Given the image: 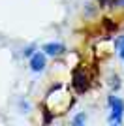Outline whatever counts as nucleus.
<instances>
[{"instance_id": "obj_1", "label": "nucleus", "mask_w": 124, "mask_h": 126, "mask_svg": "<svg viewBox=\"0 0 124 126\" xmlns=\"http://www.w3.org/2000/svg\"><path fill=\"white\" fill-rule=\"evenodd\" d=\"M109 105H111V117H109V122L111 124H120L122 122V115H124V102L117 96H111L109 98Z\"/></svg>"}, {"instance_id": "obj_2", "label": "nucleus", "mask_w": 124, "mask_h": 126, "mask_svg": "<svg viewBox=\"0 0 124 126\" xmlns=\"http://www.w3.org/2000/svg\"><path fill=\"white\" fill-rule=\"evenodd\" d=\"M30 70L32 72H43L45 70V53H34L30 57Z\"/></svg>"}, {"instance_id": "obj_3", "label": "nucleus", "mask_w": 124, "mask_h": 126, "mask_svg": "<svg viewBox=\"0 0 124 126\" xmlns=\"http://www.w3.org/2000/svg\"><path fill=\"white\" fill-rule=\"evenodd\" d=\"M41 51L45 53V55H49V57H60V55H64L66 53V47L62 45V43H45L43 47H41Z\"/></svg>"}, {"instance_id": "obj_4", "label": "nucleus", "mask_w": 124, "mask_h": 126, "mask_svg": "<svg viewBox=\"0 0 124 126\" xmlns=\"http://www.w3.org/2000/svg\"><path fill=\"white\" fill-rule=\"evenodd\" d=\"M73 87L77 89V92H85V90H87V87H88L87 75L83 74L81 70H75V72H73Z\"/></svg>"}, {"instance_id": "obj_5", "label": "nucleus", "mask_w": 124, "mask_h": 126, "mask_svg": "<svg viewBox=\"0 0 124 126\" xmlns=\"http://www.w3.org/2000/svg\"><path fill=\"white\" fill-rule=\"evenodd\" d=\"M73 124L75 126H79V124H85V122H87V115H85V113H79V115H75L73 117Z\"/></svg>"}, {"instance_id": "obj_6", "label": "nucleus", "mask_w": 124, "mask_h": 126, "mask_svg": "<svg viewBox=\"0 0 124 126\" xmlns=\"http://www.w3.org/2000/svg\"><path fill=\"white\" fill-rule=\"evenodd\" d=\"M32 51H34V49H32V47H26L25 51H23V55H25V57H32V55H34V53H32Z\"/></svg>"}, {"instance_id": "obj_7", "label": "nucleus", "mask_w": 124, "mask_h": 126, "mask_svg": "<svg viewBox=\"0 0 124 126\" xmlns=\"http://www.w3.org/2000/svg\"><path fill=\"white\" fill-rule=\"evenodd\" d=\"M120 45H124V36H120L119 40H117V42H115V47H117V49H119Z\"/></svg>"}, {"instance_id": "obj_8", "label": "nucleus", "mask_w": 124, "mask_h": 126, "mask_svg": "<svg viewBox=\"0 0 124 126\" xmlns=\"http://www.w3.org/2000/svg\"><path fill=\"white\" fill-rule=\"evenodd\" d=\"M119 57L124 60V45H120V47H119Z\"/></svg>"}, {"instance_id": "obj_9", "label": "nucleus", "mask_w": 124, "mask_h": 126, "mask_svg": "<svg viewBox=\"0 0 124 126\" xmlns=\"http://www.w3.org/2000/svg\"><path fill=\"white\" fill-rule=\"evenodd\" d=\"M107 2H109V0H100V4H102V6H105Z\"/></svg>"}, {"instance_id": "obj_10", "label": "nucleus", "mask_w": 124, "mask_h": 126, "mask_svg": "<svg viewBox=\"0 0 124 126\" xmlns=\"http://www.w3.org/2000/svg\"><path fill=\"white\" fill-rule=\"evenodd\" d=\"M119 6H122V8H124V0H119Z\"/></svg>"}]
</instances>
